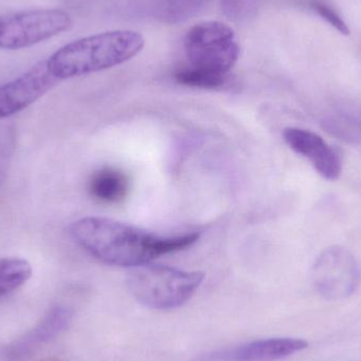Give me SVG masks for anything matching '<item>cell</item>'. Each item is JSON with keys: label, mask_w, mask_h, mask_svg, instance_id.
I'll return each instance as SVG.
<instances>
[{"label": "cell", "mask_w": 361, "mask_h": 361, "mask_svg": "<svg viewBox=\"0 0 361 361\" xmlns=\"http://www.w3.org/2000/svg\"><path fill=\"white\" fill-rule=\"evenodd\" d=\"M69 233L78 246L101 262L133 269L190 247L200 238L197 233L159 237L125 223L97 216L72 223Z\"/></svg>", "instance_id": "1"}, {"label": "cell", "mask_w": 361, "mask_h": 361, "mask_svg": "<svg viewBox=\"0 0 361 361\" xmlns=\"http://www.w3.org/2000/svg\"><path fill=\"white\" fill-rule=\"evenodd\" d=\"M143 47V36L137 32H105L61 47L47 63L54 78L68 80L126 63L139 54Z\"/></svg>", "instance_id": "2"}, {"label": "cell", "mask_w": 361, "mask_h": 361, "mask_svg": "<svg viewBox=\"0 0 361 361\" xmlns=\"http://www.w3.org/2000/svg\"><path fill=\"white\" fill-rule=\"evenodd\" d=\"M201 271H187L166 265L145 264L135 267L127 286L135 300L152 310L177 309L193 296L203 282Z\"/></svg>", "instance_id": "3"}, {"label": "cell", "mask_w": 361, "mask_h": 361, "mask_svg": "<svg viewBox=\"0 0 361 361\" xmlns=\"http://www.w3.org/2000/svg\"><path fill=\"white\" fill-rule=\"evenodd\" d=\"M185 52L191 67L212 73L229 74L239 59L235 33L220 21H203L185 36Z\"/></svg>", "instance_id": "4"}, {"label": "cell", "mask_w": 361, "mask_h": 361, "mask_svg": "<svg viewBox=\"0 0 361 361\" xmlns=\"http://www.w3.org/2000/svg\"><path fill=\"white\" fill-rule=\"evenodd\" d=\"M73 25L59 8H38L0 14V49L19 50L50 39Z\"/></svg>", "instance_id": "5"}, {"label": "cell", "mask_w": 361, "mask_h": 361, "mask_svg": "<svg viewBox=\"0 0 361 361\" xmlns=\"http://www.w3.org/2000/svg\"><path fill=\"white\" fill-rule=\"evenodd\" d=\"M360 279L357 260L343 246L326 248L316 259L312 269L314 288L328 300L351 296L360 286Z\"/></svg>", "instance_id": "6"}, {"label": "cell", "mask_w": 361, "mask_h": 361, "mask_svg": "<svg viewBox=\"0 0 361 361\" xmlns=\"http://www.w3.org/2000/svg\"><path fill=\"white\" fill-rule=\"evenodd\" d=\"M59 80L53 76L46 61L34 65L12 82L0 86V120L14 116L35 103Z\"/></svg>", "instance_id": "7"}, {"label": "cell", "mask_w": 361, "mask_h": 361, "mask_svg": "<svg viewBox=\"0 0 361 361\" xmlns=\"http://www.w3.org/2000/svg\"><path fill=\"white\" fill-rule=\"evenodd\" d=\"M284 142L299 156L307 159L316 171L328 180H335L343 173V156L317 133L307 129L288 127L283 131Z\"/></svg>", "instance_id": "8"}, {"label": "cell", "mask_w": 361, "mask_h": 361, "mask_svg": "<svg viewBox=\"0 0 361 361\" xmlns=\"http://www.w3.org/2000/svg\"><path fill=\"white\" fill-rule=\"evenodd\" d=\"M309 347L295 338H271L203 354L197 361H276L294 355Z\"/></svg>", "instance_id": "9"}, {"label": "cell", "mask_w": 361, "mask_h": 361, "mask_svg": "<svg viewBox=\"0 0 361 361\" xmlns=\"http://www.w3.org/2000/svg\"><path fill=\"white\" fill-rule=\"evenodd\" d=\"M128 190L129 180L127 176L110 167L97 171L89 182L90 195L102 203H118L124 200Z\"/></svg>", "instance_id": "10"}, {"label": "cell", "mask_w": 361, "mask_h": 361, "mask_svg": "<svg viewBox=\"0 0 361 361\" xmlns=\"http://www.w3.org/2000/svg\"><path fill=\"white\" fill-rule=\"evenodd\" d=\"M324 124L336 137L361 146V107L345 106L334 109L329 114Z\"/></svg>", "instance_id": "11"}, {"label": "cell", "mask_w": 361, "mask_h": 361, "mask_svg": "<svg viewBox=\"0 0 361 361\" xmlns=\"http://www.w3.org/2000/svg\"><path fill=\"white\" fill-rule=\"evenodd\" d=\"M31 276V265L25 259H0V298L25 284Z\"/></svg>", "instance_id": "12"}, {"label": "cell", "mask_w": 361, "mask_h": 361, "mask_svg": "<svg viewBox=\"0 0 361 361\" xmlns=\"http://www.w3.org/2000/svg\"><path fill=\"white\" fill-rule=\"evenodd\" d=\"M176 80L184 86L195 87V88L218 89L228 85L231 76L229 74L212 73L197 68H180L175 74Z\"/></svg>", "instance_id": "13"}, {"label": "cell", "mask_w": 361, "mask_h": 361, "mask_svg": "<svg viewBox=\"0 0 361 361\" xmlns=\"http://www.w3.org/2000/svg\"><path fill=\"white\" fill-rule=\"evenodd\" d=\"M257 0H222L224 14L233 20H243L254 14Z\"/></svg>", "instance_id": "14"}, {"label": "cell", "mask_w": 361, "mask_h": 361, "mask_svg": "<svg viewBox=\"0 0 361 361\" xmlns=\"http://www.w3.org/2000/svg\"><path fill=\"white\" fill-rule=\"evenodd\" d=\"M15 148V137L8 128H0V185L6 177V169Z\"/></svg>", "instance_id": "15"}, {"label": "cell", "mask_w": 361, "mask_h": 361, "mask_svg": "<svg viewBox=\"0 0 361 361\" xmlns=\"http://www.w3.org/2000/svg\"><path fill=\"white\" fill-rule=\"evenodd\" d=\"M312 8L326 23H330L333 27H335L337 31L341 32L343 35H349L350 29L347 23L337 14L336 11L333 10L328 4H324V2L314 1L312 4Z\"/></svg>", "instance_id": "16"}]
</instances>
